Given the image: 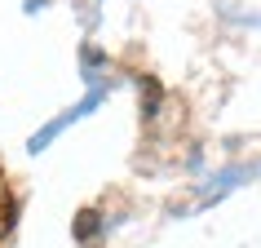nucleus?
<instances>
[{
    "mask_svg": "<svg viewBox=\"0 0 261 248\" xmlns=\"http://www.w3.org/2000/svg\"><path fill=\"white\" fill-rule=\"evenodd\" d=\"M14 217H18V200H14V191H9V182L0 178V239L14 235Z\"/></svg>",
    "mask_w": 261,
    "mask_h": 248,
    "instance_id": "f257e3e1",
    "label": "nucleus"
}]
</instances>
